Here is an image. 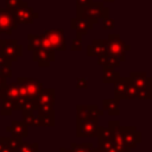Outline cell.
<instances>
[{
  "instance_id": "6da1fadb",
  "label": "cell",
  "mask_w": 152,
  "mask_h": 152,
  "mask_svg": "<svg viewBox=\"0 0 152 152\" xmlns=\"http://www.w3.org/2000/svg\"><path fill=\"white\" fill-rule=\"evenodd\" d=\"M106 49L107 53L115 57L119 62H125L126 59V52L131 50V46L126 44L119 34L116 33H110L108 38L106 39Z\"/></svg>"
},
{
  "instance_id": "7a4b0ae2",
  "label": "cell",
  "mask_w": 152,
  "mask_h": 152,
  "mask_svg": "<svg viewBox=\"0 0 152 152\" xmlns=\"http://www.w3.org/2000/svg\"><path fill=\"white\" fill-rule=\"evenodd\" d=\"M15 83L19 89V96L24 99H34L43 88V83L36 78L18 77Z\"/></svg>"
},
{
  "instance_id": "3957f363",
  "label": "cell",
  "mask_w": 152,
  "mask_h": 152,
  "mask_svg": "<svg viewBox=\"0 0 152 152\" xmlns=\"http://www.w3.org/2000/svg\"><path fill=\"white\" fill-rule=\"evenodd\" d=\"M12 14L17 24H24V25L32 24L34 19L39 18V14L34 12V10L31 6H28V4L24 0L20 4V6L12 12Z\"/></svg>"
},
{
  "instance_id": "277c9868",
  "label": "cell",
  "mask_w": 152,
  "mask_h": 152,
  "mask_svg": "<svg viewBox=\"0 0 152 152\" xmlns=\"http://www.w3.org/2000/svg\"><path fill=\"white\" fill-rule=\"evenodd\" d=\"M0 51L10 62H15L23 56V45L15 39H0Z\"/></svg>"
},
{
  "instance_id": "5b68a950",
  "label": "cell",
  "mask_w": 152,
  "mask_h": 152,
  "mask_svg": "<svg viewBox=\"0 0 152 152\" xmlns=\"http://www.w3.org/2000/svg\"><path fill=\"white\" fill-rule=\"evenodd\" d=\"M103 8H104V5L102 1H93L87 7H84L82 11L77 12L76 17L84 18L86 20H88L89 23H91L94 25L101 19L102 13H103Z\"/></svg>"
},
{
  "instance_id": "8992f818",
  "label": "cell",
  "mask_w": 152,
  "mask_h": 152,
  "mask_svg": "<svg viewBox=\"0 0 152 152\" xmlns=\"http://www.w3.org/2000/svg\"><path fill=\"white\" fill-rule=\"evenodd\" d=\"M99 118L96 116H89L84 120L76 121V135L82 137H96L97 126H99Z\"/></svg>"
},
{
  "instance_id": "52a82bcc",
  "label": "cell",
  "mask_w": 152,
  "mask_h": 152,
  "mask_svg": "<svg viewBox=\"0 0 152 152\" xmlns=\"http://www.w3.org/2000/svg\"><path fill=\"white\" fill-rule=\"evenodd\" d=\"M116 133H119L124 140V142L126 144V146L128 148H134L139 142H140V137H141V133L139 131L135 129L134 126H119V128L116 131H114ZM113 132V133H114Z\"/></svg>"
},
{
  "instance_id": "ba28073f",
  "label": "cell",
  "mask_w": 152,
  "mask_h": 152,
  "mask_svg": "<svg viewBox=\"0 0 152 152\" xmlns=\"http://www.w3.org/2000/svg\"><path fill=\"white\" fill-rule=\"evenodd\" d=\"M44 37L49 40L51 48L55 51L65 50V37L63 28H48L44 31Z\"/></svg>"
},
{
  "instance_id": "9c48e42d",
  "label": "cell",
  "mask_w": 152,
  "mask_h": 152,
  "mask_svg": "<svg viewBox=\"0 0 152 152\" xmlns=\"http://www.w3.org/2000/svg\"><path fill=\"white\" fill-rule=\"evenodd\" d=\"M55 50L53 49H46V48H39L32 51V58L34 62L38 63V66L40 68H48L51 62L55 61Z\"/></svg>"
},
{
  "instance_id": "30bf717a",
  "label": "cell",
  "mask_w": 152,
  "mask_h": 152,
  "mask_svg": "<svg viewBox=\"0 0 152 152\" xmlns=\"http://www.w3.org/2000/svg\"><path fill=\"white\" fill-rule=\"evenodd\" d=\"M18 27V24L15 23L13 14L8 12L6 8L0 7V33L11 34L13 30Z\"/></svg>"
},
{
  "instance_id": "8fae6325",
  "label": "cell",
  "mask_w": 152,
  "mask_h": 152,
  "mask_svg": "<svg viewBox=\"0 0 152 152\" xmlns=\"http://www.w3.org/2000/svg\"><path fill=\"white\" fill-rule=\"evenodd\" d=\"M76 113H77V120L81 121L89 116H96L100 118L103 115V110L99 109L96 104H77L76 106Z\"/></svg>"
},
{
  "instance_id": "7c38bea8",
  "label": "cell",
  "mask_w": 152,
  "mask_h": 152,
  "mask_svg": "<svg viewBox=\"0 0 152 152\" xmlns=\"http://www.w3.org/2000/svg\"><path fill=\"white\" fill-rule=\"evenodd\" d=\"M93 24L89 23L88 20H86L84 18H81V17H74L70 19V27L76 31V36H86L88 33L89 30L93 28Z\"/></svg>"
},
{
  "instance_id": "4fadbf2b",
  "label": "cell",
  "mask_w": 152,
  "mask_h": 152,
  "mask_svg": "<svg viewBox=\"0 0 152 152\" xmlns=\"http://www.w3.org/2000/svg\"><path fill=\"white\" fill-rule=\"evenodd\" d=\"M37 107L39 106H53L55 104V89L52 88H42L38 95L34 97Z\"/></svg>"
},
{
  "instance_id": "5bb4252c",
  "label": "cell",
  "mask_w": 152,
  "mask_h": 152,
  "mask_svg": "<svg viewBox=\"0 0 152 152\" xmlns=\"http://www.w3.org/2000/svg\"><path fill=\"white\" fill-rule=\"evenodd\" d=\"M103 53H107L106 40L103 39H94L91 44L87 46V55L89 57H97Z\"/></svg>"
},
{
  "instance_id": "9a60e30c",
  "label": "cell",
  "mask_w": 152,
  "mask_h": 152,
  "mask_svg": "<svg viewBox=\"0 0 152 152\" xmlns=\"http://www.w3.org/2000/svg\"><path fill=\"white\" fill-rule=\"evenodd\" d=\"M6 131L11 133V135H17L20 138H26L28 134L27 126L23 121H17V120H13L11 125L6 127Z\"/></svg>"
},
{
  "instance_id": "2e32d148",
  "label": "cell",
  "mask_w": 152,
  "mask_h": 152,
  "mask_svg": "<svg viewBox=\"0 0 152 152\" xmlns=\"http://www.w3.org/2000/svg\"><path fill=\"white\" fill-rule=\"evenodd\" d=\"M127 81L128 77H119V80L114 83V95L119 100H128L127 95Z\"/></svg>"
},
{
  "instance_id": "e0dca14e",
  "label": "cell",
  "mask_w": 152,
  "mask_h": 152,
  "mask_svg": "<svg viewBox=\"0 0 152 152\" xmlns=\"http://www.w3.org/2000/svg\"><path fill=\"white\" fill-rule=\"evenodd\" d=\"M120 77V74L115 70V68L103 65L102 66V82L114 84Z\"/></svg>"
},
{
  "instance_id": "ac0fdd59",
  "label": "cell",
  "mask_w": 152,
  "mask_h": 152,
  "mask_svg": "<svg viewBox=\"0 0 152 152\" xmlns=\"http://www.w3.org/2000/svg\"><path fill=\"white\" fill-rule=\"evenodd\" d=\"M119 103H120V100L116 99V97H114V99H106V100L102 101L103 109L107 110L110 116H118L120 114Z\"/></svg>"
},
{
  "instance_id": "d6986e66",
  "label": "cell",
  "mask_w": 152,
  "mask_h": 152,
  "mask_svg": "<svg viewBox=\"0 0 152 152\" xmlns=\"http://www.w3.org/2000/svg\"><path fill=\"white\" fill-rule=\"evenodd\" d=\"M129 80H131V82L137 87V88H139V89H144V88H146V82H147V74L146 72H131L129 74Z\"/></svg>"
},
{
  "instance_id": "ffe728a7",
  "label": "cell",
  "mask_w": 152,
  "mask_h": 152,
  "mask_svg": "<svg viewBox=\"0 0 152 152\" xmlns=\"http://www.w3.org/2000/svg\"><path fill=\"white\" fill-rule=\"evenodd\" d=\"M96 59H97V64L101 65V66L107 65V66H112V68H115L116 69L121 64V62H119L115 57H113V56H110L108 53H103L101 56H97Z\"/></svg>"
},
{
  "instance_id": "44dd1931",
  "label": "cell",
  "mask_w": 152,
  "mask_h": 152,
  "mask_svg": "<svg viewBox=\"0 0 152 152\" xmlns=\"http://www.w3.org/2000/svg\"><path fill=\"white\" fill-rule=\"evenodd\" d=\"M13 110H17L15 100H12V99H8V97H2L0 114L2 116H10Z\"/></svg>"
},
{
  "instance_id": "7402d4cb",
  "label": "cell",
  "mask_w": 152,
  "mask_h": 152,
  "mask_svg": "<svg viewBox=\"0 0 152 152\" xmlns=\"http://www.w3.org/2000/svg\"><path fill=\"white\" fill-rule=\"evenodd\" d=\"M2 97H8L12 100H17L19 97V89L17 83H7L2 89H1Z\"/></svg>"
},
{
  "instance_id": "603a6c76",
  "label": "cell",
  "mask_w": 152,
  "mask_h": 152,
  "mask_svg": "<svg viewBox=\"0 0 152 152\" xmlns=\"http://www.w3.org/2000/svg\"><path fill=\"white\" fill-rule=\"evenodd\" d=\"M43 39H44V34H27V40H28L27 50L33 51L36 49L42 48L43 46Z\"/></svg>"
},
{
  "instance_id": "cb8c5ba5",
  "label": "cell",
  "mask_w": 152,
  "mask_h": 152,
  "mask_svg": "<svg viewBox=\"0 0 152 152\" xmlns=\"http://www.w3.org/2000/svg\"><path fill=\"white\" fill-rule=\"evenodd\" d=\"M23 122L28 127V126H34L38 127V114H34V112H23Z\"/></svg>"
},
{
  "instance_id": "d4e9b609",
  "label": "cell",
  "mask_w": 152,
  "mask_h": 152,
  "mask_svg": "<svg viewBox=\"0 0 152 152\" xmlns=\"http://www.w3.org/2000/svg\"><path fill=\"white\" fill-rule=\"evenodd\" d=\"M112 135H113V132H112L108 127L97 126V132H96L97 142L106 141V140H112Z\"/></svg>"
},
{
  "instance_id": "484cf974",
  "label": "cell",
  "mask_w": 152,
  "mask_h": 152,
  "mask_svg": "<svg viewBox=\"0 0 152 152\" xmlns=\"http://www.w3.org/2000/svg\"><path fill=\"white\" fill-rule=\"evenodd\" d=\"M6 139V144L7 146L11 148L12 152H17L20 144L23 142V138L20 137H17V135H11V137H5Z\"/></svg>"
},
{
  "instance_id": "4316f807",
  "label": "cell",
  "mask_w": 152,
  "mask_h": 152,
  "mask_svg": "<svg viewBox=\"0 0 152 152\" xmlns=\"http://www.w3.org/2000/svg\"><path fill=\"white\" fill-rule=\"evenodd\" d=\"M93 146H94L93 142H82V144L71 142L70 150H71V152H90Z\"/></svg>"
},
{
  "instance_id": "83f0119b",
  "label": "cell",
  "mask_w": 152,
  "mask_h": 152,
  "mask_svg": "<svg viewBox=\"0 0 152 152\" xmlns=\"http://www.w3.org/2000/svg\"><path fill=\"white\" fill-rule=\"evenodd\" d=\"M17 152H39L38 142H25L23 141Z\"/></svg>"
},
{
  "instance_id": "f1b7e54d",
  "label": "cell",
  "mask_w": 152,
  "mask_h": 152,
  "mask_svg": "<svg viewBox=\"0 0 152 152\" xmlns=\"http://www.w3.org/2000/svg\"><path fill=\"white\" fill-rule=\"evenodd\" d=\"M38 112V115H43V116H55V109L53 106H39L36 109Z\"/></svg>"
},
{
  "instance_id": "f546056e",
  "label": "cell",
  "mask_w": 152,
  "mask_h": 152,
  "mask_svg": "<svg viewBox=\"0 0 152 152\" xmlns=\"http://www.w3.org/2000/svg\"><path fill=\"white\" fill-rule=\"evenodd\" d=\"M37 104L34 102V99H26L21 106V112H36Z\"/></svg>"
},
{
  "instance_id": "4dcf8cb0",
  "label": "cell",
  "mask_w": 152,
  "mask_h": 152,
  "mask_svg": "<svg viewBox=\"0 0 152 152\" xmlns=\"http://www.w3.org/2000/svg\"><path fill=\"white\" fill-rule=\"evenodd\" d=\"M38 122L42 127H52L55 125V116H43L38 115Z\"/></svg>"
},
{
  "instance_id": "1f68e13d",
  "label": "cell",
  "mask_w": 152,
  "mask_h": 152,
  "mask_svg": "<svg viewBox=\"0 0 152 152\" xmlns=\"http://www.w3.org/2000/svg\"><path fill=\"white\" fill-rule=\"evenodd\" d=\"M70 50L71 51H81L82 50V37L81 36H76V38L72 40V43L70 45Z\"/></svg>"
},
{
  "instance_id": "d6a6232c",
  "label": "cell",
  "mask_w": 152,
  "mask_h": 152,
  "mask_svg": "<svg viewBox=\"0 0 152 152\" xmlns=\"http://www.w3.org/2000/svg\"><path fill=\"white\" fill-rule=\"evenodd\" d=\"M21 2L23 0H6V10L12 13L17 7L20 6Z\"/></svg>"
},
{
  "instance_id": "836d02e7",
  "label": "cell",
  "mask_w": 152,
  "mask_h": 152,
  "mask_svg": "<svg viewBox=\"0 0 152 152\" xmlns=\"http://www.w3.org/2000/svg\"><path fill=\"white\" fill-rule=\"evenodd\" d=\"M102 27L104 30H112L115 27V21L114 19H112L109 15L106 18H102Z\"/></svg>"
},
{
  "instance_id": "e575fe53",
  "label": "cell",
  "mask_w": 152,
  "mask_h": 152,
  "mask_svg": "<svg viewBox=\"0 0 152 152\" xmlns=\"http://www.w3.org/2000/svg\"><path fill=\"white\" fill-rule=\"evenodd\" d=\"M88 87V78L87 77H80L76 81V88L77 89H87Z\"/></svg>"
},
{
  "instance_id": "d590c367",
  "label": "cell",
  "mask_w": 152,
  "mask_h": 152,
  "mask_svg": "<svg viewBox=\"0 0 152 152\" xmlns=\"http://www.w3.org/2000/svg\"><path fill=\"white\" fill-rule=\"evenodd\" d=\"M90 2H93V0H76V13L82 11L84 7H87Z\"/></svg>"
},
{
  "instance_id": "8d00e7d4",
  "label": "cell",
  "mask_w": 152,
  "mask_h": 152,
  "mask_svg": "<svg viewBox=\"0 0 152 152\" xmlns=\"http://www.w3.org/2000/svg\"><path fill=\"white\" fill-rule=\"evenodd\" d=\"M119 126H120V121H119V120H110V121L108 122V128H109L112 132L116 131V129L119 128Z\"/></svg>"
},
{
  "instance_id": "74e56055",
  "label": "cell",
  "mask_w": 152,
  "mask_h": 152,
  "mask_svg": "<svg viewBox=\"0 0 152 152\" xmlns=\"http://www.w3.org/2000/svg\"><path fill=\"white\" fill-rule=\"evenodd\" d=\"M1 66H12V62H10L8 59H6V57L0 51V68Z\"/></svg>"
},
{
  "instance_id": "f35d334b",
  "label": "cell",
  "mask_w": 152,
  "mask_h": 152,
  "mask_svg": "<svg viewBox=\"0 0 152 152\" xmlns=\"http://www.w3.org/2000/svg\"><path fill=\"white\" fill-rule=\"evenodd\" d=\"M6 84H7L6 78H5V77H2V76L0 75V90H1V89H2V88L6 86Z\"/></svg>"
},
{
  "instance_id": "ab89813d",
  "label": "cell",
  "mask_w": 152,
  "mask_h": 152,
  "mask_svg": "<svg viewBox=\"0 0 152 152\" xmlns=\"http://www.w3.org/2000/svg\"><path fill=\"white\" fill-rule=\"evenodd\" d=\"M108 15H109V7H106V6H104V8H103V13H102L101 19H102V18H106V17H108Z\"/></svg>"
},
{
  "instance_id": "60d3db41",
  "label": "cell",
  "mask_w": 152,
  "mask_h": 152,
  "mask_svg": "<svg viewBox=\"0 0 152 152\" xmlns=\"http://www.w3.org/2000/svg\"><path fill=\"white\" fill-rule=\"evenodd\" d=\"M0 152H12V151H11V148H10V147L7 146V144L5 142V145H4L2 147H1V150H0Z\"/></svg>"
},
{
  "instance_id": "b9f144b4",
  "label": "cell",
  "mask_w": 152,
  "mask_h": 152,
  "mask_svg": "<svg viewBox=\"0 0 152 152\" xmlns=\"http://www.w3.org/2000/svg\"><path fill=\"white\" fill-rule=\"evenodd\" d=\"M5 142H6V139H5V137H0V150H1V147L5 145Z\"/></svg>"
},
{
  "instance_id": "7bdbcfd3",
  "label": "cell",
  "mask_w": 152,
  "mask_h": 152,
  "mask_svg": "<svg viewBox=\"0 0 152 152\" xmlns=\"http://www.w3.org/2000/svg\"><path fill=\"white\" fill-rule=\"evenodd\" d=\"M106 152H122V151H120V150H118V148H115V147L113 146V147H110L109 150H107Z\"/></svg>"
},
{
  "instance_id": "ee69618b",
  "label": "cell",
  "mask_w": 152,
  "mask_h": 152,
  "mask_svg": "<svg viewBox=\"0 0 152 152\" xmlns=\"http://www.w3.org/2000/svg\"><path fill=\"white\" fill-rule=\"evenodd\" d=\"M59 152H71V150H66V148H64V147H62V148L59 150Z\"/></svg>"
},
{
  "instance_id": "f6af8a7d",
  "label": "cell",
  "mask_w": 152,
  "mask_h": 152,
  "mask_svg": "<svg viewBox=\"0 0 152 152\" xmlns=\"http://www.w3.org/2000/svg\"><path fill=\"white\" fill-rule=\"evenodd\" d=\"M1 101H2V94H1V90H0V104H1Z\"/></svg>"
},
{
  "instance_id": "bcb514c9",
  "label": "cell",
  "mask_w": 152,
  "mask_h": 152,
  "mask_svg": "<svg viewBox=\"0 0 152 152\" xmlns=\"http://www.w3.org/2000/svg\"><path fill=\"white\" fill-rule=\"evenodd\" d=\"M103 1H106V2H113L114 0H103Z\"/></svg>"
}]
</instances>
